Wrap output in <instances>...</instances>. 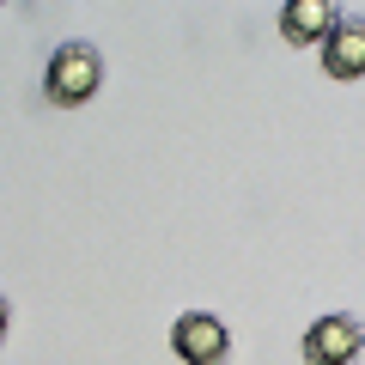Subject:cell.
I'll return each instance as SVG.
<instances>
[{"instance_id": "cell-3", "label": "cell", "mask_w": 365, "mask_h": 365, "mask_svg": "<svg viewBox=\"0 0 365 365\" xmlns=\"http://www.w3.org/2000/svg\"><path fill=\"white\" fill-rule=\"evenodd\" d=\"M365 353V323L353 317H317L304 329V365H353Z\"/></svg>"}, {"instance_id": "cell-2", "label": "cell", "mask_w": 365, "mask_h": 365, "mask_svg": "<svg viewBox=\"0 0 365 365\" xmlns=\"http://www.w3.org/2000/svg\"><path fill=\"white\" fill-rule=\"evenodd\" d=\"M170 347H177L182 365H225L232 329H225L220 317H207V311H189V317H177V329H170Z\"/></svg>"}, {"instance_id": "cell-4", "label": "cell", "mask_w": 365, "mask_h": 365, "mask_svg": "<svg viewBox=\"0 0 365 365\" xmlns=\"http://www.w3.org/2000/svg\"><path fill=\"white\" fill-rule=\"evenodd\" d=\"M335 25H341V13L329 0H292L287 13H280V37H287L292 49H323Z\"/></svg>"}, {"instance_id": "cell-1", "label": "cell", "mask_w": 365, "mask_h": 365, "mask_svg": "<svg viewBox=\"0 0 365 365\" xmlns=\"http://www.w3.org/2000/svg\"><path fill=\"white\" fill-rule=\"evenodd\" d=\"M98 86H104V55L91 49V43H61V49L49 55V67H43V91H49V104L73 110V104H91L98 98Z\"/></svg>"}, {"instance_id": "cell-5", "label": "cell", "mask_w": 365, "mask_h": 365, "mask_svg": "<svg viewBox=\"0 0 365 365\" xmlns=\"http://www.w3.org/2000/svg\"><path fill=\"white\" fill-rule=\"evenodd\" d=\"M329 79H365V19H341L323 43Z\"/></svg>"}, {"instance_id": "cell-6", "label": "cell", "mask_w": 365, "mask_h": 365, "mask_svg": "<svg viewBox=\"0 0 365 365\" xmlns=\"http://www.w3.org/2000/svg\"><path fill=\"white\" fill-rule=\"evenodd\" d=\"M6 323H13V311H6V299H0V341H6Z\"/></svg>"}]
</instances>
